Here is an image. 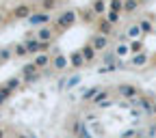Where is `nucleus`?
Listing matches in <instances>:
<instances>
[{"label":"nucleus","instance_id":"f257e3e1","mask_svg":"<svg viewBox=\"0 0 156 138\" xmlns=\"http://www.w3.org/2000/svg\"><path fill=\"white\" fill-rule=\"evenodd\" d=\"M76 19H78V13L72 11V9H67V11H63L61 15H58V17L52 19V28L56 32H63V30H67V28H72L76 24Z\"/></svg>","mask_w":156,"mask_h":138},{"label":"nucleus","instance_id":"f03ea898","mask_svg":"<svg viewBox=\"0 0 156 138\" xmlns=\"http://www.w3.org/2000/svg\"><path fill=\"white\" fill-rule=\"evenodd\" d=\"M115 93L119 95V97H124V99H136V97L143 95V91L136 86V84H119V86L115 89Z\"/></svg>","mask_w":156,"mask_h":138},{"label":"nucleus","instance_id":"7ed1b4c3","mask_svg":"<svg viewBox=\"0 0 156 138\" xmlns=\"http://www.w3.org/2000/svg\"><path fill=\"white\" fill-rule=\"evenodd\" d=\"M30 15H33V9H30V5H26V2L15 5V7L11 9V13H9L11 19H28Z\"/></svg>","mask_w":156,"mask_h":138},{"label":"nucleus","instance_id":"20e7f679","mask_svg":"<svg viewBox=\"0 0 156 138\" xmlns=\"http://www.w3.org/2000/svg\"><path fill=\"white\" fill-rule=\"evenodd\" d=\"M50 22H52V15L48 11H37V13H33L28 17V24L30 26H48Z\"/></svg>","mask_w":156,"mask_h":138},{"label":"nucleus","instance_id":"39448f33","mask_svg":"<svg viewBox=\"0 0 156 138\" xmlns=\"http://www.w3.org/2000/svg\"><path fill=\"white\" fill-rule=\"evenodd\" d=\"M67 67H69V58H67L65 54H61V52L52 54V63H50V69H54V71H65Z\"/></svg>","mask_w":156,"mask_h":138},{"label":"nucleus","instance_id":"423d86ee","mask_svg":"<svg viewBox=\"0 0 156 138\" xmlns=\"http://www.w3.org/2000/svg\"><path fill=\"white\" fill-rule=\"evenodd\" d=\"M111 93H113L111 89H104V91H98V95H95L93 99H91V102H93V106H111V104H113V102L108 99V97H111Z\"/></svg>","mask_w":156,"mask_h":138},{"label":"nucleus","instance_id":"0eeeda50","mask_svg":"<svg viewBox=\"0 0 156 138\" xmlns=\"http://www.w3.org/2000/svg\"><path fill=\"white\" fill-rule=\"evenodd\" d=\"M89 43H91L98 52H102V50H106V48H108V37L98 32V35H93V37H91V41H89Z\"/></svg>","mask_w":156,"mask_h":138},{"label":"nucleus","instance_id":"6e6552de","mask_svg":"<svg viewBox=\"0 0 156 138\" xmlns=\"http://www.w3.org/2000/svg\"><path fill=\"white\" fill-rule=\"evenodd\" d=\"M33 63H35L39 69H46V67H50V63H52V54H50V52H41V54L33 56Z\"/></svg>","mask_w":156,"mask_h":138},{"label":"nucleus","instance_id":"1a4fd4ad","mask_svg":"<svg viewBox=\"0 0 156 138\" xmlns=\"http://www.w3.org/2000/svg\"><path fill=\"white\" fill-rule=\"evenodd\" d=\"M54 32H56V30H54L52 26H41V28L37 30V35H35V37L39 39V41H50V43H52V39H54Z\"/></svg>","mask_w":156,"mask_h":138},{"label":"nucleus","instance_id":"9d476101","mask_svg":"<svg viewBox=\"0 0 156 138\" xmlns=\"http://www.w3.org/2000/svg\"><path fill=\"white\" fill-rule=\"evenodd\" d=\"M69 63H72V67H76V69H80V67H85V56H83V52L80 50H76V52H72L69 54Z\"/></svg>","mask_w":156,"mask_h":138},{"label":"nucleus","instance_id":"9b49d317","mask_svg":"<svg viewBox=\"0 0 156 138\" xmlns=\"http://www.w3.org/2000/svg\"><path fill=\"white\" fill-rule=\"evenodd\" d=\"M78 15H80V19H83V22L85 24H95V11L89 7V9H80V11H78Z\"/></svg>","mask_w":156,"mask_h":138},{"label":"nucleus","instance_id":"f8f14e48","mask_svg":"<svg viewBox=\"0 0 156 138\" xmlns=\"http://www.w3.org/2000/svg\"><path fill=\"white\" fill-rule=\"evenodd\" d=\"M98 32H100V35H106V37L113 32V24L108 22L106 17H100V19H98Z\"/></svg>","mask_w":156,"mask_h":138},{"label":"nucleus","instance_id":"ddd939ff","mask_svg":"<svg viewBox=\"0 0 156 138\" xmlns=\"http://www.w3.org/2000/svg\"><path fill=\"white\" fill-rule=\"evenodd\" d=\"M91 9L95 11L98 17H104V13H106V0H93V2H91Z\"/></svg>","mask_w":156,"mask_h":138},{"label":"nucleus","instance_id":"4468645a","mask_svg":"<svg viewBox=\"0 0 156 138\" xmlns=\"http://www.w3.org/2000/svg\"><path fill=\"white\" fill-rule=\"evenodd\" d=\"M80 52H83V56H85V61H87V63H91L93 58L98 56V50H95L91 43H87L85 48H80Z\"/></svg>","mask_w":156,"mask_h":138},{"label":"nucleus","instance_id":"2eb2a0df","mask_svg":"<svg viewBox=\"0 0 156 138\" xmlns=\"http://www.w3.org/2000/svg\"><path fill=\"white\" fill-rule=\"evenodd\" d=\"M147 63H150V56H147L145 52L134 54V56H132V65H134V67H145Z\"/></svg>","mask_w":156,"mask_h":138},{"label":"nucleus","instance_id":"dca6fc26","mask_svg":"<svg viewBox=\"0 0 156 138\" xmlns=\"http://www.w3.org/2000/svg\"><path fill=\"white\" fill-rule=\"evenodd\" d=\"M136 24L141 26V30H143V32H154V26H152V15H147V17H141Z\"/></svg>","mask_w":156,"mask_h":138},{"label":"nucleus","instance_id":"f3484780","mask_svg":"<svg viewBox=\"0 0 156 138\" xmlns=\"http://www.w3.org/2000/svg\"><path fill=\"white\" fill-rule=\"evenodd\" d=\"M141 7V0H124V13H134Z\"/></svg>","mask_w":156,"mask_h":138},{"label":"nucleus","instance_id":"a211bd4d","mask_svg":"<svg viewBox=\"0 0 156 138\" xmlns=\"http://www.w3.org/2000/svg\"><path fill=\"white\" fill-rule=\"evenodd\" d=\"M126 35H128L130 39H136V37H141V35H143V30H141V26H139V24H130V26H128V30H126Z\"/></svg>","mask_w":156,"mask_h":138},{"label":"nucleus","instance_id":"6ab92c4d","mask_svg":"<svg viewBox=\"0 0 156 138\" xmlns=\"http://www.w3.org/2000/svg\"><path fill=\"white\" fill-rule=\"evenodd\" d=\"M13 54H15L17 58L26 56V54H28V48H26V43H24V41H22V43H15V45H13Z\"/></svg>","mask_w":156,"mask_h":138},{"label":"nucleus","instance_id":"aec40b11","mask_svg":"<svg viewBox=\"0 0 156 138\" xmlns=\"http://www.w3.org/2000/svg\"><path fill=\"white\" fill-rule=\"evenodd\" d=\"M108 11L124 13V0H108Z\"/></svg>","mask_w":156,"mask_h":138},{"label":"nucleus","instance_id":"412c9836","mask_svg":"<svg viewBox=\"0 0 156 138\" xmlns=\"http://www.w3.org/2000/svg\"><path fill=\"white\" fill-rule=\"evenodd\" d=\"M20 82H22V76H20V78H11V80H7V82H5L2 86H5V89H9V91L13 93V91H15V89L20 86Z\"/></svg>","mask_w":156,"mask_h":138},{"label":"nucleus","instance_id":"4be33fe9","mask_svg":"<svg viewBox=\"0 0 156 138\" xmlns=\"http://www.w3.org/2000/svg\"><path fill=\"white\" fill-rule=\"evenodd\" d=\"M113 52L117 54V58H119V56H126V54L130 52V45H128V43H119V45H117Z\"/></svg>","mask_w":156,"mask_h":138},{"label":"nucleus","instance_id":"5701e85b","mask_svg":"<svg viewBox=\"0 0 156 138\" xmlns=\"http://www.w3.org/2000/svg\"><path fill=\"white\" fill-rule=\"evenodd\" d=\"M56 5H58V0H44V2H41V9L50 13V11H54V9H56Z\"/></svg>","mask_w":156,"mask_h":138},{"label":"nucleus","instance_id":"b1692460","mask_svg":"<svg viewBox=\"0 0 156 138\" xmlns=\"http://www.w3.org/2000/svg\"><path fill=\"white\" fill-rule=\"evenodd\" d=\"M119 15H122V13H117V11H108V15H106V19H108V22H111L113 26H115V24H119V19H122Z\"/></svg>","mask_w":156,"mask_h":138},{"label":"nucleus","instance_id":"393cba45","mask_svg":"<svg viewBox=\"0 0 156 138\" xmlns=\"http://www.w3.org/2000/svg\"><path fill=\"white\" fill-rule=\"evenodd\" d=\"M98 91H100V89H98V86H91L85 95H83V102H89V99H93V97L98 95Z\"/></svg>","mask_w":156,"mask_h":138},{"label":"nucleus","instance_id":"a878e982","mask_svg":"<svg viewBox=\"0 0 156 138\" xmlns=\"http://www.w3.org/2000/svg\"><path fill=\"white\" fill-rule=\"evenodd\" d=\"M9 97H11V91H9V89H5L2 84H0V104H5Z\"/></svg>","mask_w":156,"mask_h":138},{"label":"nucleus","instance_id":"bb28decb","mask_svg":"<svg viewBox=\"0 0 156 138\" xmlns=\"http://www.w3.org/2000/svg\"><path fill=\"white\" fill-rule=\"evenodd\" d=\"M130 52H132V54H141V52H143V43H141V41H132V43H130Z\"/></svg>","mask_w":156,"mask_h":138},{"label":"nucleus","instance_id":"cd10ccee","mask_svg":"<svg viewBox=\"0 0 156 138\" xmlns=\"http://www.w3.org/2000/svg\"><path fill=\"white\" fill-rule=\"evenodd\" d=\"M0 138H7V130H5L2 125H0Z\"/></svg>","mask_w":156,"mask_h":138},{"label":"nucleus","instance_id":"c85d7f7f","mask_svg":"<svg viewBox=\"0 0 156 138\" xmlns=\"http://www.w3.org/2000/svg\"><path fill=\"white\" fill-rule=\"evenodd\" d=\"M5 19H7V17H5V13H2V11H0V26H2V24H5Z\"/></svg>","mask_w":156,"mask_h":138},{"label":"nucleus","instance_id":"c756f323","mask_svg":"<svg viewBox=\"0 0 156 138\" xmlns=\"http://www.w3.org/2000/svg\"><path fill=\"white\" fill-rule=\"evenodd\" d=\"M15 138H30V136H26V134H17Z\"/></svg>","mask_w":156,"mask_h":138},{"label":"nucleus","instance_id":"7c9ffc66","mask_svg":"<svg viewBox=\"0 0 156 138\" xmlns=\"http://www.w3.org/2000/svg\"><path fill=\"white\" fill-rule=\"evenodd\" d=\"M145 2H150V0H141V5H145Z\"/></svg>","mask_w":156,"mask_h":138},{"label":"nucleus","instance_id":"2f4dec72","mask_svg":"<svg viewBox=\"0 0 156 138\" xmlns=\"http://www.w3.org/2000/svg\"><path fill=\"white\" fill-rule=\"evenodd\" d=\"M154 32H156V28H154Z\"/></svg>","mask_w":156,"mask_h":138}]
</instances>
